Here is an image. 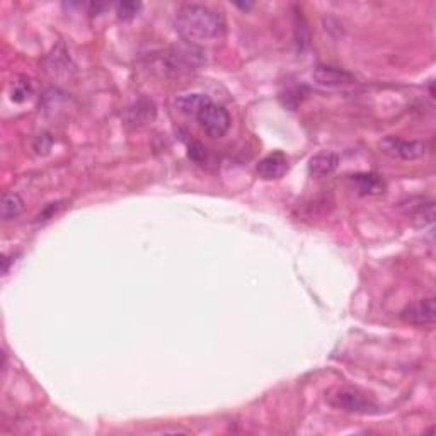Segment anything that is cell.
<instances>
[{
  "mask_svg": "<svg viewBox=\"0 0 436 436\" xmlns=\"http://www.w3.org/2000/svg\"><path fill=\"white\" fill-rule=\"evenodd\" d=\"M140 9H142L140 2H119L118 6H116V14H118V17L123 19V21H130V19H133L138 12H140Z\"/></svg>",
  "mask_w": 436,
  "mask_h": 436,
  "instance_id": "cell-14",
  "label": "cell"
},
{
  "mask_svg": "<svg viewBox=\"0 0 436 436\" xmlns=\"http://www.w3.org/2000/svg\"><path fill=\"white\" fill-rule=\"evenodd\" d=\"M51 145H53V138L50 135H40L35 140V150L37 153H48L50 152Z\"/></svg>",
  "mask_w": 436,
  "mask_h": 436,
  "instance_id": "cell-17",
  "label": "cell"
},
{
  "mask_svg": "<svg viewBox=\"0 0 436 436\" xmlns=\"http://www.w3.org/2000/svg\"><path fill=\"white\" fill-rule=\"evenodd\" d=\"M401 317H402V321H405L408 324H412V326L433 324L435 317H436L435 299L433 296H430V299H424L416 303H411V305H408L404 310L401 312Z\"/></svg>",
  "mask_w": 436,
  "mask_h": 436,
  "instance_id": "cell-6",
  "label": "cell"
},
{
  "mask_svg": "<svg viewBox=\"0 0 436 436\" xmlns=\"http://www.w3.org/2000/svg\"><path fill=\"white\" fill-rule=\"evenodd\" d=\"M174 28L186 43L198 44L213 43L225 35V21L217 10L201 3H187L178 10Z\"/></svg>",
  "mask_w": 436,
  "mask_h": 436,
  "instance_id": "cell-1",
  "label": "cell"
},
{
  "mask_svg": "<svg viewBox=\"0 0 436 436\" xmlns=\"http://www.w3.org/2000/svg\"><path fill=\"white\" fill-rule=\"evenodd\" d=\"M205 63L206 60L201 48L190 43L171 48V50L165 51L162 60H160L162 72L165 75H171V77L198 72Z\"/></svg>",
  "mask_w": 436,
  "mask_h": 436,
  "instance_id": "cell-2",
  "label": "cell"
},
{
  "mask_svg": "<svg viewBox=\"0 0 436 436\" xmlns=\"http://www.w3.org/2000/svg\"><path fill=\"white\" fill-rule=\"evenodd\" d=\"M205 156H206L205 149H203L200 144H191L190 145V157L191 159L196 160V162H201V160L205 159Z\"/></svg>",
  "mask_w": 436,
  "mask_h": 436,
  "instance_id": "cell-18",
  "label": "cell"
},
{
  "mask_svg": "<svg viewBox=\"0 0 436 436\" xmlns=\"http://www.w3.org/2000/svg\"><path fill=\"white\" fill-rule=\"evenodd\" d=\"M360 194H382L385 193V181L375 172H363L351 178Z\"/></svg>",
  "mask_w": 436,
  "mask_h": 436,
  "instance_id": "cell-10",
  "label": "cell"
},
{
  "mask_svg": "<svg viewBox=\"0 0 436 436\" xmlns=\"http://www.w3.org/2000/svg\"><path fill=\"white\" fill-rule=\"evenodd\" d=\"M312 77H314L315 84L327 89L344 87V85H349L355 82V77L351 74L330 65H317L314 69V72H312Z\"/></svg>",
  "mask_w": 436,
  "mask_h": 436,
  "instance_id": "cell-7",
  "label": "cell"
},
{
  "mask_svg": "<svg viewBox=\"0 0 436 436\" xmlns=\"http://www.w3.org/2000/svg\"><path fill=\"white\" fill-rule=\"evenodd\" d=\"M412 221L416 227H430L435 221V203L433 201H421L418 206L412 208Z\"/></svg>",
  "mask_w": 436,
  "mask_h": 436,
  "instance_id": "cell-12",
  "label": "cell"
},
{
  "mask_svg": "<svg viewBox=\"0 0 436 436\" xmlns=\"http://www.w3.org/2000/svg\"><path fill=\"white\" fill-rule=\"evenodd\" d=\"M31 94V85H29L28 81H17L14 82L12 92H10V97H12L14 103H22L26 101Z\"/></svg>",
  "mask_w": 436,
  "mask_h": 436,
  "instance_id": "cell-15",
  "label": "cell"
},
{
  "mask_svg": "<svg viewBox=\"0 0 436 436\" xmlns=\"http://www.w3.org/2000/svg\"><path fill=\"white\" fill-rule=\"evenodd\" d=\"M339 165V157L334 152H319L315 153L309 162V171L315 176L333 174Z\"/></svg>",
  "mask_w": 436,
  "mask_h": 436,
  "instance_id": "cell-11",
  "label": "cell"
},
{
  "mask_svg": "<svg viewBox=\"0 0 436 436\" xmlns=\"http://www.w3.org/2000/svg\"><path fill=\"white\" fill-rule=\"evenodd\" d=\"M198 121L203 130L213 138H220L224 137L225 133L230 128V115L227 112V109L218 106V104H208L203 111L198 115Z\"/></svg>",
  "mask_w": 436,
  "mask_h": 436,
  "instance_id": "cell-4",
  "label": "cell"
},
{
  "mask_svg": "<svg viewBox=\"0 0 436 436\" xmlns=\"http://www.w3.org/2000/svg\"><path fill=\"white\" fill-rule=\"evenodd\" d=\"M89 7H91V14H92V16H94V14H96V16H97V14H99L101 10L106 9L108 6H106V3H91V6H89Z\"/></svg>",
  "mask_w": 436,
  "mask_h": 436,
  "instance_id": "cell-19",
  "label": "cell"
},
{
  "mask_svg": "<svg viewBox=\"0 0 436 436\" xmlns=\"http://www.w3.org/2000/svg\"><path fill=\"white\" fill-rule=\"evenodd\" d=\"M288 171V159L285 153L281 152H274L266 156L265 159L259 160L258 164V174L261 176L262 179H280L287 174Z\"/></svg>",
  "mask_w": 436,
  "mask_h": 436,
  "instance_id": "cell-8",
  "label": "cell"
},
{
  "mask_svg": "<svg viewBox=\"0 0 436 436\" xmlns=\"http://www.w3.org/2000/svg\"><path fill=\"white\" fill-rule=\"evenodd\" d=\"M65 203H67V201H55V203H50V205H47L43 210H41L40 215L36 217V221H47V220H50L51 217L56 215V213H58L60 210H62L63 206H65Z\"/></svg>",
  "mask_w": 436,
  "mask_h": 436,
  "instance_id": "cell-16",
  "label": "cell"
},
{
  "mask_svg": "<svg viewBox=\"0 0 436 436\" xmlns=\"http://www.w3.org/2000/svg\"><path fill=\"white\" fill-rule=\"evenodd\" d=\"M330 402L346 412H356V414H368V412H374L377 409V404L371 397H368L362 390L353 389V387L336 390L334 396L330 397Z\"/></svg>",
  "mask_w": 436,
  "mask_h": 436,
  "instance_id": "cell-3",
  "label": "cell"
},
{
  "mask_svg": "<svg viewBox=\"0 0 436 436\" xmlns=\"http://www.w3.org/2000/svg\"><path fill=\"white\" fill-rule=\"evenodd\" d=\"M208 104H212V99H210L206 94L200 92H191V94H183L176 99V106H178L179 111L186 116H194L198 118V115L205 109Z\"/></svg>",
  "mask_w": 436,
  "mask_h": 436,
  "instance_id": "cell-9",
  "label": "cell"
},
{
  "mask_svg": "<svg viewBox=\"0 0 436 436\" xmlns=\"http://www.w3.org/2000/svg\"><path fill=\"white\" fill-rule=\"evenodd\" d=\"M22 208H24V201L21 200L17 193H9L3 196L2 200V220H12L21 215Z\"/></svg>",
  "mask_w": 436,
  "mask_h": 436,
  "instance_id": "cell-13",
  "label": "cell"
},
{
  "mask_svg": "<svg viewBox=\"0 0 436 436\" xmlns=\"http://www.w3.org/2000/svg\"><path fill=\"white\" fill-rule=\"evenodd\" d=\"M380 149L390 157H399L402 160H416L426 153V145L418 140H401L396 137L383 138Z\"/></svg>",
  "mask_w": 436,
  "mask_h": 436,
  "instance_id": "cell-5",
  "label": "cell"
}]
</instances>
